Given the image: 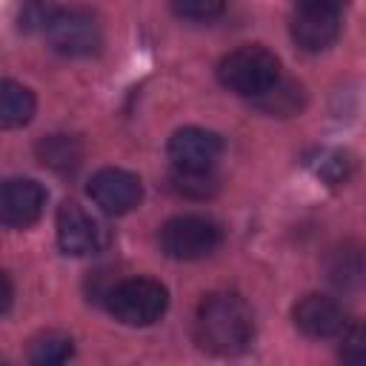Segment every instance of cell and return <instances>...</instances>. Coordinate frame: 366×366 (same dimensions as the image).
<instances>
[{
    "mask_svg": "<svg viewBox=\"0 0 366 366\" xmlns=\"http://www.w3.org/2000/svg\"><path fill=\"white\" fill-rule=\"evenodd\" d=\"M252 309L240 295L214 292L200 303L194 315V337L200 349L212 355H237L252 343Z\"/></svg>",
    "mask_w": 366,
    "mask_h": 366,
    "instance_id": "6da1fadb",
    "label": "cell"
},
{
    "mask_svg": "<svg viewBox=\"0 0 366 366\" xmlns=\"http://www.w3.org/2000/svg\"><path fill=\"white\" fill-rule=\"evenodd\" d=\"M217 77L229 92L254 100L280 80V63L263 46H240L220 60Z\"/></svg>",
    "mask_w": 366,
    "mask_h": 366,
    "instance_id": "7a4b0ae2",
    "label": "cell"
},
{
    "mask_svg": "<svg viewBox=\"0 0 366 366\" xmlns=\"http://www.w3.org/2000/svg\"><path fill=\"white\" fill-rule=\"evenodd\" d=\"M106 306L126 326H149L169 306V292L152 277H129L106 292Z\"/></svg>",
    "mask_w": 366,
    "mask_h": 366,
    "instance_id": "3957f363",
    "label": "cell"
},
{
    "mask_svg": "<svg viewBox=\"0 0 366 366\" xmlns=\"http://www.w3.org/2000/svg\"><path fill=\"white\" fill-rule=\"evenodd\" d=\"M223 240V232L214 220L203 214H180L163 223L160 249L174 260H197L212 254Z\"/></svg>",
    "mask_w": 366,
    "mask_h": 366,
    "instance_id": "277c9868",
    "label": "cell"
},
{
    "mask_svg": "<svg viewBox=\"0 0 366 366\" xmlns=\"http://www.w3.org/2000/svg\"><path fill=\"white\" fill-rule=\"evenodd\" d=\"M346 0H297L292 14V37L306 51H320L340 34V11Z\"/></svg>",
    "mask_w": 366,
    "mask_h": 366,
    "instance_id": "5b68a950",
    "label": "cell"
},
{
    "mask_svg": "<svg viewBox=\"0 0 366 366\" xmlns=\"http://www.w3.org/2000/svg\"><path fill=\"white\" fill-rule=\"evenodd\" d=\"M43 34L51 43V49L66 54V57L94 54L103 43L97 20L89 11H80V9H57Z\"/></svg>",
    "mask_w": 366,
    "mask_h": 366,
    "instance_id": "8992f818",
    "label": "cell"
},
{
    "mask_svg": "<svg viewBox=\"0 0 366 366\" xmlns=\"http://www.w3.org/2000/svg\"><path fill=\"white\" fill-rule=\"evenodd\" d=\"M57 243L66 254L86 257V254H94L106 246V229L80 203L66 200L57 209Z\"/></svg>",
    "mask_w": 366,
    "mask_h": 366,
    "instance_id": "52a82bcc",
    "label": "cell"
},
{
    "mask_svg": "<svg viewBox=\"0 0 366 366\" xmlns=\"http://www.w3.org/2000/svg\"><path fill=\"white\" fill-rule=\"evenodd\" d=\"M89 197L109 214H126L143 200V183L126 169H100L89 180Z\"/></svg>",
    "mask_w": 366,
    "mask_h": 366,
    "instance_id": "ba28073f",
    "label": "cell"
},
{
    "mask_svg": "<svg viewBox=\"0 0 366 366\" xmlns=\"http://www.w3.org/2000/svg\"><path fill=\"white\" fill-rule=\"evenodd\" d=\"M46 206V189L31 177H11L0 192V220L9 229L31 226Z\"/></svg>",
    "mask_w": 366,
    "mask_h": 366,
    "instance_id": "9c48e42d",
    "label": "cell"
},
{
    "mask_svg": "<svg viewBox=\"0 0 366 366\" xmlns=\"http://www.w3.org/2000/svg\"><path fill=\"white\" fill-rule=\"evenodd\" d=\"M220 152H223L220 134L200 126L177 129L169 140V157L177 169H212Z\"/></svg>",
    "mask_w": 366,
    "mask_h": 366,
    "instance_id": "30bf717a",
    "label": "cell"
},
{
    "mask_svg": "<svg viewBox=\"0 0 366 366\" xmlns=\"http://www.w3.org/2000/svg\"><path fill=\"white\" fill-rule=\"evenodd\" d=\"M295 326L309 337H332L343 329V309L323 295H306L292 309Z\"/></svg>",
    "mask_w": 366,
    "mask_h": 366,
    "instance_id": "8fae6325",
    "label": "cell"
},
{
    "mask_svg": "<svg viewBox=\"0 0 366 366\" xmlns=\"http://www.w3.org/2000/svg\"><path fill=\"white\" fill-rule=\"evenodd\" d=\"M323 269L329 283H335L337 289H357L360 283H366V246L355 240L337 243L335 249H329Z\"/></svg>",
    "mask_w": 366,
    "mask_h": 366,
    "instance_id": "7c38bea8",
    "label": "cell"
},
{
    "mask_svg": "<svg viewBox=\"0 0 366 366\" xmlns=\"http://www.w3.org/2000/svg\"><path fill=\"white\" fill-rule=\"evenodd\" d=\"M37 157L57 174H71L83 160V143L71 134H49L37 143Z\"/></svg>",
    "mask_w": 366,
    "mask_h": 366,
    "instance_id": "4fadbf2b",
    "label": "cell"
},
{
    "mask_svg": "<svg viewBox=\"0 0 366 366\" xmlns=\"http://www.w3.org/2000/svg\"><path fill=\"white\" fill-rule=\"evenodd\" d=\"M306 103L303 86H297L295 80H277L272 89H266L260 97H254V106L272 117H289L297 114Z\"/></svg>",
    "mask_w": 366,
    "mask_h": 366,
    "instance_id": "5bb4252c",
    "label": "cell"
},
{
    "mask_svg": "<svg viewBox=\"0 0 366 366\" xmlns=\"http://www.w3.org/2000/svg\"><path fill=\"white\" fill-rule=\"evenodd\" d=\"M34 114V94L14 83V80H3L0 86V123L6 129H17L26 126Z\"/></svg>",
    "mask_w": 366,
    "mask_h": 366,
    "instance_id": "9a60e30c",
    "label": "cell"
},
{
    "mask_svg": "<svg viewBox=\"0 0 366 366\" xmlns=\"http://www.w3.org/2000/svg\"><path fill=\"white\" fill-rule=\"evenodd\" d=\"M169 189L177 197H189V200H206L212 194H217L220 183L212 174V169H177L169 174Z\"/></svg>",
    "mask_w": 366,
    "mask_h": 366,
    "instance_id": "2e32d148",
    "label": "cell"
},
{
    "mask_svg": "<svg viewBox=\"0 0 366 366\" xmlns=\"http://www.w3.org/2000/svg\"><path fill=\"white\" fill-rule=\"evenodd\" d=\"M74 346H71V337L66 335H57V332H49V335H40L31 349H29V360L37 363V366H57V363H66L71 357Z\"/></svg>",
    "mask_w": 366,
    "mask_h": 366,
    "instance_id": "e0dca14e",
    "label": "cell"
},
{
    "mask_svg": "<svg viewBox=\"0 0 366 366\" xmlns=\"http://www.w3.org/2000/svg\"><path fill=\"white\" fill-rule=\"evenodd\" d=\"M172 11L183 20H214L223 14L226 0H169Z\"/></svg>",
    "mask_w": 366,
    "mask_h": 366,
    "instance_id": "ac0fdd59",
    "label": "cell"
},
{
    "mask_svg": "<svg viewBox=\"0 0 366 366\" xmlns=\"http://www.w3.org/2000/svg\"><path fill=\"white\" fill-rule=\"evenodd\" d=\"M54 11H57V6H51L49 0H26L20 9V29L23 31H46Z\"/></svg>",
    "mask_w": 366,
    "mask_h": 366,
    "instance_id": "d6986e66",
    "label": "cell"
},
{
    "mask_svg": "<svg viewBox=\"0 0 366 366\" xmlns=\"http://www.w3.org/2000/svg\"><path fill=\"white\" fill-rule=\"evenodd\" d=\"M315 172L326 183H343L349 177V172H352V160L343 152H323L317 157V163H315Z\"/></svg>",
    "mask_w": 366,
    "mask_h": 366,
    "instance_id": "ffe728a7",
    "label": "cell"
},
{
    "mask_svg": "<svg viewBox=\"0 0 366 366\" xmlns=\"http://www.w3.org/2000/svg\"><path fill=\"white\" fill-rule=\"evenodd\" d=\"M340 357L349 360V363L366 366V323H357V326H352V329L343 335Z\"/></svg>",
    "mask_w": 366,
    "mask_h": 366,
    "instance_id": "44dd1931",
    "label": "cell"
},
{
    "mask_svg": "<svg viewBox=\"0 0 366 366\" xmlns=\"http://www.w3.org/2000/svg\"><path fill=\"white\" fill-rule=\"evenodd\" d=\"M0 280H3V306H0V312L6 315L9 312V306H11V280H9V274H0Z\"/></svg>",
    "mask_w": 366,
    "mask_h": 366,
    "instance_id": "7402d4cb",
    "label": "cell"
}]
</instances>
